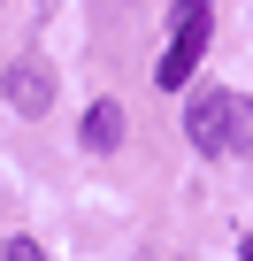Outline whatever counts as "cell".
I'll return each instance as SVG.
<instances>
[{
  "label": "cell",
  "mask_w": 253,
  "mask_h": 261,
  "mask_svg": "<svg viewBox=\"0 0 253 261\" xmlns=\"http://www.w3.org/2000/svg\"><path fill=\"white\" fill-rule=\"evenodd\" d=\"M0 261H46V253H39V238H8V253H0Z\"/></svg>",
  "instance_id": "5"
},
{
  "label": "cell",
  "mask_w": 253,
  "mask_h": 261,
  "mask_svg": "<svg viewBox=\"0 0 253 261\" xmlns=\"http://www.w3.org/2000/svg\"><path fill=\"white\" fill-rule=\"evenodd\" d=\"M8 108H16V115H46V108H54V69H46L39 54H16V62H8Z\"/></svg>",
  "instance_id": "3"
},
{
  "label": "cell",
  "mask_w": 253,
  "mask_h": 261,
  "mask_svg": "<svg viewBox=\"0 0 253 261\" xmlns=\"http://www.w3.org/2000/svg\"><path fill=\"white\" fill-rule=\"evenodd\" d=\"M238 253H245V261H253V230H245V246H238Z\"/></svg>",
  "instance_id": "7"
},
{
  "label": "cell",
  "mask_w": 253,
  "mask_h": 261,
  "mask_svg": "<svg viewBox=\"0 0 253 261\" xmlns=\"http://www.w3.org/2000/svg\"><path fill=\"white\" fill-rule=\"evenodd\" d=\"M54 8H62V0H39V16H54Z\"/></svg>",
  "instance_id": "6"
},
{
  "label": "cell",
  "mask_w": 253,
  "mask_h": 261,
  "mask_svg": "<svg viewBox=\"0 0 253 261\" xmlns=\"http://www.w3.org/2000/svg\"><path fill=\"white\" fill-rule=\"evenodd\" d=\"M85 146H92V154L123 146V108H115V100H92V108H85Z\"/></svg>",
  "instance_id": "4"
},
{
  "label": "cell",
  "mask_w": 253,
  "mask_h": 261,
  "mask_svg": "<svg viewBox=\"0 0 253 261\" xmlns=\"http://www.w3.org/2000/svg\"><path fill=\"white\" fill-rule=\"evenodd\" d=\"M215 0H177V39H169V54H161V69H154V85L161 92H184L192 85V69H200V54H207V31H215Z\"/></svg>",
  "instance_id": "2"
},
{
  "label": "cell",
  "mask_w": 253,
  "mask_h": 261,
  "mask_svg": "<svg viewBox=\"0 0 253 261\" xmlns=\"http://www.w3.org/2000/svg\"><path fill=\"white\" fill-rule=\"evenodd\" d=\"M184 139H192L200 154H215V162L253 154V100L230 92V85H200V92L184 100Z\"/></svg>",
  "instance_id": "1"
}]
</instances>
